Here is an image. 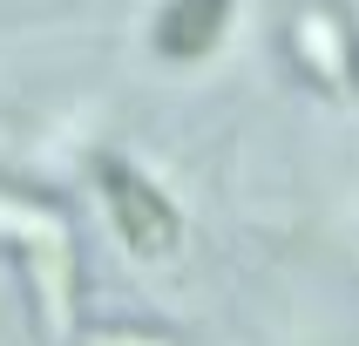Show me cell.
Wrapping results in <instances>:
<instances>
[{
    "instance_id": "obj_1",
    "label": "cell",
    "mask_w": 359,
    "mask_h": 346,
    "mask_svg": "<svg viewBox=\"0 0 359 346\" xmlns=\"http://www.w3.org/2000/svg\"><path fill=\"white\" fill-rule=\"evenodd\" d=\"M95 183H102V197H109L116 231L136 244V251H170V244H177V211H170V197H163L156 183H142L136 170L116 163V157L95 163Z\"/></svg>"
},
{
    "instance_id": "obj_2",
    "label": "cell",
    "mask_w": 359,
    "mask_h": 346,
    "mask_svg": "<svg viewBox=\"0 0 359 346\" xmlns=\"http://www.w3.org/2000/svg\"><path fill=\"white\" fill-rule=\"evenodd\" d=\"M0 224H14V238H27V258H34V279H41L48 326L68 333V279H75V258H68V231H61V218H55V211H34V204L0 197Z\"/></svg>"
},
{
    "instance_id": "obj_3",
    "label": "cell",
    "mask_w": 359,
    "mask_h": 346,
    "mask_svg": "<svg viewBox=\"0 0 359 346\" xmlns=\"http://www.w3.org/2000/svg\"><path fill=\"white\" fill-rule=\"evenodd\" d=\"M231 27V0H170L156 14V55L163 61H203Z\"/></svg>"
},
{
    "instance_id": "obj_4",
    "label": "cell",
    "mask_w": 359,
    "mask_h": 346,
    "mask_svg": "<svg viewBox=\"0 0 359 346\" xmlns=\"http://www.w3.org/2000/svg\"><path fill=\"white\" fill-rule=\"evenodd\" d=\"M102 346H156V340H142V333H109Z\"/></svg>"
}]
</instances>
